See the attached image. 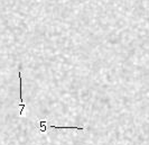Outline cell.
I'll list each match as a JSON object with an SVG mask.
<instances>
[{"mask_svg": "<svg viewBox=\"0 0 149 145\" xmlns=\"http://www.w3.org/2000/svg\"><path fill=\"white\" fill-rule=\"evenodd\" d=\"M19 88H20V90H19V95H20V97H19V99H20V104H18L17 106L19 107V116H26V110H27V106H26V104L24 102V98H22V72L19 71Z\"/></svg>", "mask_w": 149, "mask_h": 145, "instance_id": "obj_1", "label": "cell"}]
</instances>
